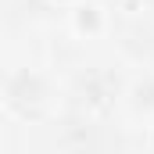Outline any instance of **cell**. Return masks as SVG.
Returning <instances> with one entry per match:
<instances>
[{
  "mask_svg": "<svg viewBox=\"0 0 154 154\" xmlns=\"http://www.w3.org/2000/svg\"><path fill=\"white\" fill-rule=\"evenodd\" d=\"M140 90H147V100H136V104H140V108H154V79H147Z\"/></svg>",
  "mask_w": 154,
  "mask_h": 154,
  "instance_id": "cell-1",
  "label": "cell"
}]
</instances>
